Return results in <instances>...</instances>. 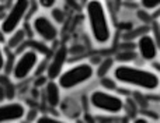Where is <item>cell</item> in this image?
<instances>
[{
  "instance_id": "cell-10",
  "label": "cell",
  "mask_w": 160,
  "mask_h": 123,
  "mask_svg": "<svg viewBox=\"0 0 160 123\" xmlns=\"http://www.w3.org/2000/svg\"><path fill=\"white\" fill-rule=\"evenodd\" d=\"M138 50L139 55L145 59V60H155L158 56V44H156L155 38L152 35H142L138 39Z\"/></svg>"
},
{
  "instance_id": "cell-16",
  "label": "cell",
  "mask_w": 160,
  "mask_h": 123,
  "mask_svg": "<svg viewBox=\"0 0 160 123\" xmlns=\"http://www.w3.org/2000/svg\"><path fill=\"white\" fill-rule=\"evenodd\" d=\"M35 123H68L65 121H61V119H56V118H52V116H39L38 119L35 121Z\"/></svg>"
},
{
  "instance_id": "cell-6",
  "label": "cell",
  "mask_w": 160,
  "mask_h": 123,
  "mask_svg": "<svg viewBox=\"0 0 160 123\" xmlns=\"http://www.w3.org/2000/svg\"><path fill=\"white\" fill-rule=\"evenodd\" d=\"M38 60H39V55L37 52H34V50H31V49L24 50L13 64V70H11L13 78L14 80L27 78L34 71L35 66L38 64Z\"/></svg>"
},
{
  "instance_id": "cell-1",
  "label": "cell",
  "mask_w": 160,
  "mask_h": 123,
  "mask_svg": "<svg viewBox=\"0 0 160 123\" xmlns=\"http://www.w3.org/2000/svg\"><path fill=\"white\" fill-rule=\"evenodd\" d=\"M112 74L115 81L145 91H155L160 87V77L158 73L136 67L129 63H121L114 67Z\"/></svg>"
},
{
  "instance_id": "cell-14",
  "label": "cell",
  "mask_w": 160,
  "mask_h": 123,
  "mask_svg": "<svg viewBox=\"0 0 160 123\" xmlns=\"http://www.w3.org/2000/svg\"><path fill=\"white\" fill-rule=\"evenodd\" d=\"M51 16H52V20L55 22H58V24H62V22L65 21V13L62 8H52V11H51Z\"/></svg>"
},
{
  "instance_id": "cell-2",
  "label": "cell",
  "mask_w": 160,
  "mask_h": 123,
  "mask_svg": "<svg viewBox=\"0 0 160 123\" xmlns=\"http://www.w3.org/2000/svg\"><path fill=\"white\" fill-rule=\"evenodd\" d=\"M86 16H87L88 27H90V32L94 41L100 45L110 42L111 36H112V30H111V24L108 21L104 3L97 2V0L87 2Z\"/></svg>"
},
{
  "instance_id": "cell-18",
  "label": "cell",
  "mask_w": 160,
  "mask_h": 123,
  "mask_svg": "<svg viewBox=\"0 0 160 123\" xmlns=\"http://www.w3.org/2000/svg\"><path fill=\"white\" fill-rule=\"evenodd\" d=\"M132 59H135V53L133 52H122V53H119V56H118V60H121V62L132 60Z\"/></svg>"
},
{
  "instance_id": "cell-15",
  "label": "cell",
  "mask_w": 160,
  "mask_h": 123,
  "mask_svg": "<svg viewBox=\"0 0 160 123\" xmlns=\"http://www.w3.org/2000/svg\"><path fill=\"white\" fill-rule=\"evenodd\" d=\"M101 84H102V87L105 88V91H108V92H111L112 90H115L117 88L115 80L110 78V77H104V78L101 80Z\"/></svg>"
},
{
  "instance_id": "cell-22",
  "label": "cell",
  "mask_w": 160,
  "mask_h": 123,
  "mask_svg": "<svg viewBox=\"0 0 160 123\" xmlns=\"http://www.w3.org/2000/svg\"><path fill=\"white\" fill-rule=\"evenodd\" d=\"M4 98H6V92H4V90H3V87L0 85V101H3Z\"/></svg>"
},
{
  "instance_id": "cell-13",
  "label": "cell",
  "mask_w": 160,
  "mask_h": 123,
  "mask_svg": "<svg viewBox=\"0 0 160 123\" xmlns=\"http://www.w3.org/2000/svg\"><path fill=\"white\" fill-rule=\"evenodd\" d=\"M112 64H114L112 59H110V58L104 59V60L101 62V64L98 66V69H97V74H98L100 77H102V78H104L105 74H107L108 71H110V69L112 67Z\"/></svg>"
},
{
  "instance_id": "cell-7",
  "label": "cell",
  "mask_w": 160,
  "mask_h": 123,
  "mask_svg": "<svg viewBox=\"0 0 160 123\" xmlns=\"http://www.w3.org/2000/svg\"><path fill=\"white\" fill-rule=\"evenodd\" d=\"M34 32L45 42H52L58 38V28L55 22L47 16H38L32 21Z\"/></svg>"
},
{
  "instance_id": "cell-19",
  "label": "cell",
  "mask_w": 160,
  "mask_h": 123,
  "mask_svg": "<svg viewBox=\"0 0 160 123\" xmlns=\"http://www.w3.org/2000/svg\"><path fill=\"white\" fill-rule=\"evenodd\" d=\"M39 6H42V7H45V8H53L55 2H53V0H41Z\"/></svg>"
},
{
  "instance_id": "cell-23",
  "label": "cell",
  "mask_w": 160,
  "mask_h": 123,
  "mask_svg": "<svg viewBox=\"0 0 160 123\" xmlns=\"http://www.w3.org/2000/svg\"><path fill=\"white\" fill-rule=\"evenodd\" d=\"M84 119H86V121H87L88 123H94V122H93V119H91L88 115H86V116H84Z\"/></svg>"
},
{
  "instance_id": "cell-9",
  "label": "cell",
  "mask_w": 160,
  "mask_h": 123,
  "mask_svg": "<svg viewBox=\"0 0 160 123\" xmlns=\"http://www.w3.org/2000/svg\"><path fill=\"white\" fill-rule=\"evenodd\" d=\"M25 106L20 102H7L0 105V123L21 121L25 116Z\"/></svg>"
},
{
  "instance_id": "cell-5",
  "label": "cell",
  "mask_w": 160,
  "mask_h": 123,
  "mask_svg": "<svg viewBox=\"0 0 160 123\" xmlns=\"http://www.w3.org/2000/svg\"><path fill=\"white\" fill-rule=\"evenodd\" d=\"M30 6L31 3L25 2V0H20V2L13 3L7 16L3 18L2 24H0V31H2L3 35H11L13 32H16L18 30L20 24L22 22L24 17L27 16Z\"/></svg>"
},
{
  "instance_id": "cell-3",
  "label": "cell",
  "mask_w": 160,
  "mask_h": 123,
  "mask_svg": "<svg viewBox=\"0 0 160 123\" xmlns=\"http://www.w3.org/2000/svg\"><path fill=\"white\" fill-rule=\"evenodd\" d=\"M93 76H94L93 64H90L87 62H83L68 69V70H65L58 77V85L61 88H63V90H73V88L88 81Z\"/></svg>"
},
{
  "instance_id": "cell-21",
  "label": "cell",
  "mask_w": 160,
  "mask_h": 123,
  "mask_svg": "<svg viewBox=\"0 0 160 123\" xmlns=\"http://www.w3.org/2000/svg\"><path fill=\"white\" fill-rule=\"evenodd\" d=\"M132 123H149V121H148V119H145V118H136Z\"/></svg>"
},
{
  "instance_id": "cell-12",
  "label": "cell",
  "mask_w": 160,
  "mask_h": 123,
  "mask_svg": "<svg viewBox=\"0 0 160 123\" xmlns=\"http://www.w3.org/2000/svg\"><path fill=\"white\" fill-rule=\"evenodd\" d=\"M24 39H25L24 30H17L16 32H13L10 35V39H8V48H10V49H16V48H18L21 44H24Z\"/></svg>"
},
{
  "instance_id": "cell-8",
  "label": "cell",
  "mask_w": 160,
  "mask_h": 123,
  "mask_svg": "<svg viewBox=\"0 0 160 123\" xmlns=\"http://www.w3.org/2000/svg\"><path fill=\"white\" fill-rule=\"evenodd\" d=\"M68 55H69V49L68 46L62 45L61 48L56 49V52L53 53V58L51 60L49 66L47 69V76L49 78V81H55L62 73H63V66L68 60Z\"/></svg>"
},
{
  "instance_id": "cell-17",
  "label": "cell",
  "mask_w": 160,
  "mask_h": 123,
  "mask_svg": "<svg viewBox=\"0 0 160 123\" xmlns=\"http://www.w3.org/2000/svg\"><path fill=\"white\" fill-rule=\"evenodd\" d=\"M142 6H143L146 10H155V8L160 7V0H143Z\"/></svg>"
},
{
  "instance_id": "cell-20",
  "label": "cell",
  "mask_w": 160,
  "mask_h": 123,
  "mask_svg": "<svg viewBox=\"0 0 160 123\" xmlns=\"http://www.w3.org/2000/svg\"><path fill=\"white\" fill-rule=\"evenodd\" d=\"M4 66H6V56H4V53H3L2 45H0V71L4 69Z\"/></svg>"
},
{
  "instance_id": "cell-4",
  "label": "cell",
  "mask_w": 160,
  "mask_h": 123,
  "mask_svg": "<svg viewBox=\"0 0 160 123\" xmlns=\"http://www.w3.org/2000/svg\"><path fill=\"white\" fill-rule=\"evenodd\" d=\"M90 104L93 108L105 113L117 115L124 109V99L105 90H94L90 94Z\"/></svg>"
},
{
  "instance_id": "cell-11",
  "label": "cell",
  "mask_w": 160,
  "mask_h": 123,
  "mask_svg": "<svg viewBox=\"0 0 160 123\" xmlns=\"http://www.w3.org/2000/svg\"><path fill=\"white\" fill-rule=\"evenodd\" d=\"M45 97H47V102L51 106H58L61 102V87L58 85L56 81H48L45 85Z\"/></svg>"
}]
</instances>
